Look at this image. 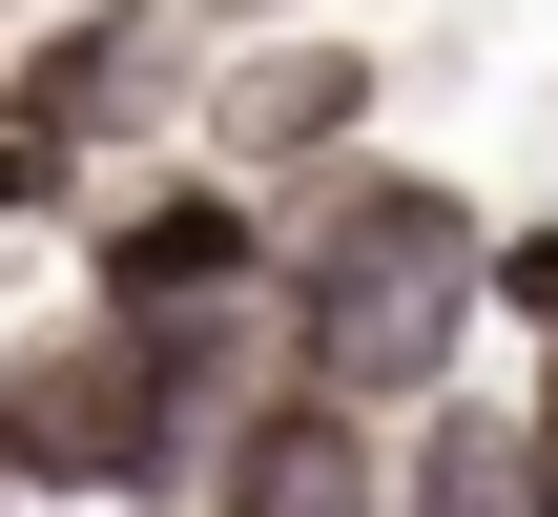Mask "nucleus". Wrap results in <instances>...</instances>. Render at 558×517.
<instances>
[{
    "label": "nucleus",
    "instance_id": "obj_1",
    "mask_svg": "<svg viewBox=\"0 0 558 517\" xmlns=\"http://www.w3.org/2000/svg\"><path fill=\"white\" fill-rule=\"evenodd\" d=\"M476 311H497V207L456 187V166H331L311 207H290V269H269V332H290V373H331V394H373V414H435L456 373H476Z\"/></svg>",
    "mask_w": 558,
    "mask_h": 517
},
{
    "label": "nucleus",
    "instance_id": "obj_2",
    "mask_svg": "<svg viewBox=\"0 0 558 517\" xmlns=\"http://www.w3.org/2000/svg\"><path fill=\"white\" fill-rule=\"evenodd\" d=\"M269 269H290V207L207 145L83 187V311H269Z\"/></svg>",
    "mask_w": 558,
    "mask_h": 517
},
{
    "label": "nucleus",
    "instance_id": "obj_3",
    "mask_svg": "<svg viewBox=\"0 0 558 517\" xmlns=\"http://www.w3.org/2000/svg\"><path fill=\"white\" fill-rule=\"evenodd\" d=\"M373 104H393V62H373L352 21H290V41H228V62H207L186 145H207V166H248L269 207H311L331 166H373Z\"/></svg>",
    "mask_w": 558,
    "mask_h": 517
},
{
    "label": "nucleus",
    "instance_id": "obj_4",
    "mask_svg": "<svg viewBox=\"0 0 558 517\" xmlns=\"http://www.w3.org/2000/svg\"><path fill=\"white\" fill-rule=\"evenodd\" d=\"M0 104H41L83 166H124L145 124L207 104V0H62V21L0 41Z\"/></svg>",
    "mask_w": 558,
    "mask_h": 517
},
{
    "label": "nucleus",
    "instance_id": "obj_5",
    "mask_svg": "<svg viewBox=\"0 0 558 517\" xmlns=\"http://www.w3.org/2000/svg\"><path fill=\"white\" fill-rule=\"evenodd\" d=\"M393 435H414V414H373V394H331V373H269V394L207 435V497L186 517H393Z\"/></svg>",
    "mask_w": 558,
    "mask_h": 517
},
{
    "label": "nucleus",
    "instance_id": "obj_6",
    "mask_svg": "<svg viewBox=\"0 0 558 517\" xmlns=\"http://www.w3.org/2000/svg\"><path fill=\"white\" fill-rule=\"evenodd\" d=\"M393 517H558V497H538V414L456 373V394L393 435Z\"/></svg>",
    "mask_w": 558,
    "mask_h": 517
},
{
    "label": "nucleus",
    "instance_id": "obj_7",
    "mask_svg": "<svg viewBox=\"0 0 558 517\" xmlns=\"http://www.w3.org/2000/svg\"><path fill=\"white\" fill-rule=\"evenodd\" d=\"M83 187H104V166H83L41 104H0V228H41V207H83Z\"/></svg>",
    "mask_w": 558,
    "mask_h": 517
},
{
    "label": "nucleus",
    "instance_id": "obj_8",
    "mask_svg": "<svg viewBox=\"0 0 558 517\" xmlns=\"http://www.w3.org/2000/svg\"><path fill=\"white\" fill-rule=\"evenodd\" d=\"M497 311L558 352V207H518V228H497Z\"/></svg>",
    "mask_w": 558,
    "mask_h": 517
},
{
    "label": "nucleus",
    "instance_id": "obj_9",
    "mask_svg": "<svg viewBox=\"0 0 558 517\" xmlns=\"http://www.w3.org/2000/svg\"><path fill=\"white\" fill-rule=\"evenodd\" d=\"M518 414H538V497H558V352H538V394H518Z\"/></svg>",
    "mask_w": 558,
    "mask_h": 517
},
{
    "label": "nucleus",
    "instance_id": "obj_10",
    "mask_svg": "<svg viewBox=\"0 0 558 517\" xmlns=\"http://www.w3.org/2000/svg\"><path fill=\"white\" fill-rule=\"evenodd\" d=\"M21 21H62V0H0V41H21Z\"/></svg>",
    "mask_w": 558,
    "mask_h": 517
},
{
    "label": "nucleus",
    "instance_id": "obj_11",
    "mask_svg": "<svg viewBox=\"0 0 558 517\" xmlns=\"http://www.w3.org/2000/svg\"><path fill=\"white\" fill-rule=\"evenodd\" d=\"M0 352H21V332H0Z\"/></svg>",
    "mask_w": 558,
    "mask_h": 517
},
{
    "label": "nucleus",
    "instance_id": "obj_12",
    "mask_svg": "<svg viewBox=\"0 0 558 517\" xmlns=\"http://www.w3.org/2000/svg\"><path fill=\"white\" fill-rule=\"evenodd\" d=\"M0 497H21V477H0Z\"/></svg>",
    "mask_w": 558,
    "mask_h": 517
}]
</instances>
